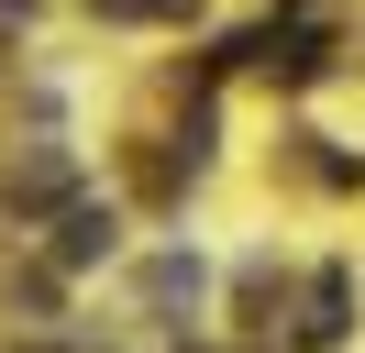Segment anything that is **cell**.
<instances>
[{"instance_id":"4","label":"cell","mask_w":365,"mask_h":353,"mask_svg":"<svg viewBox=\"0 0 365 353\" xmlns=\"http://www.w3.org/2000/svg\"><path fill=\"white\" fill-rule=\"evenodd\" d=\"M100 22H188V0H89Z\"/></svg>"},{"instance_id":"5","label":"cell","mask_w":365,"mask_h":353,"mask_svg":"<svg viewBox=\"0 0 365 353\" xmlns=\"http://www.w3.org/2000/svg\"><path fill=\"white\" fill-rule=\"evenodd\" d=\"M266 309H277V265L255 254V265H244V320H266Z\"/></svg>"},{"instance_id":"1","label":"cell","mask_w":365,"mask_h":353,"mask_svg":"<svg viewBox=\"0 0 365 353\" xmlns=\"http://www.w3.org/2000/svg\"><path fill=\"white\" fill-rule=\"evenodd\" d=\"M111 232H122L111 210H67V221H56V265H100V254H111Z\"/></svg>"},{"instance_id":"3","label":"cell","mask_w":365,"mask_h":353,"mask_svg":"<svg viewBox=\"0 0 365 353\" xmlns=\"http://www.w3.org/2000/svg\"><path fill=\"white\" fill-rule=\"evenodd\" d=\"M144 298H155V309L200 298V254H155V265H144Z\"/></svg>"},{"instance_id":"2","label":"cell","mask_w":365,"mask_h":353,"mask_svg":"<svg viewBox=\"0 0 365 353\" xmlns=\"http://www.w3.org/2000/svg\"><path fill=\"white\" fill-rule=\"evenodd\" d=\"M343 309H354V287H343V276H310V320H299V342H343Z\"/></svg>"}]
</instances>
